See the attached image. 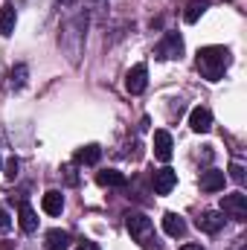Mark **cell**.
I'll return each instance as SVG.
<instances>
[{"instance_id": "6da1fadb", "label": "cell", "mask_w": 247, "mask_h": 250, "mask_svg": "<svg viewBox=\"0 0 247 250\" xmlns=\"http://www.w3.org/2000/svg\"><path fill=\"white\" fill-rule=\"evenodd\" d=\"M233 62V56H230V50L227 47H201L198 50V73L206 79V82H218L224 73H227V67Z\"/></svg>"}, {"instance_id": "7a4b0ae2", "label": "cell", "mask_w": 247, "mask_h": 250, "mask_svg": "<svg viewBox=\"0 0 247 250\" xmlns=\"http://www.w3.org/2000/svg\"><path fill=\"white\" fill-rule=\"evenodd\" d=\"M125 227H128L131 239L140 242L145 250H160L157 239H154V224H151L148 215H143V212H128V215H125Z\"/></svg>"}, {"instance_id": "3957f363", "label": "cell", "mask_w": 247, "mask_h": 250, "mask_svg": "<svg viewBox=\"0 0 247 250\" xmlns=\"http://www.w3.org/2000/svg\"><path fill=\"white\" fill-rule=\"evenodd\" d=\"M154 56H157L160 62L181 59V56H184V38H181V32H166V35H163V41L157 44Z\"/></svg>"}, {"instance_id": "277c9868", "label": "cell", "mask_w": 247, "mask_h": 250, "mask_svg": "<svg viewBox=\"0 0 247 250\" xmlns=\"http://www.w3.org/2000/svg\"><path fill=\"white\" fill-rule=\"evenodd\" d=\"M221 212L233 221H247V195L245 192H233L221 198Z\"/></svg>"}, {"instance_id": "5b68a950", "label": "cell", "mask_w": 247, "mask_h": 250, "mask_svg": "<svg viewBox=\"0 0 247 250\" xmlns=\"http://www.w3.org/2000/svg\"><path fill=\"white\" fill-rule=\"evenodd\" d=\"M145 87H148V70H145V64H134L125 76V90L131 96H140Z\"/></svg>"}, {"instance_id": "8992f818", "label": "cell", "mask_w": 247, "mask_h": 250, "mask_svg": "<svg viewBox=\"0 0 247 250\" xmlns=\"http://www.w3.org/2000/svg\"><path fill=\"white\" fill-rule=\"evenodd\" d=\"M175 184H178V172L175 169H160V172H154V192L157 195H169L172 189H175Z\"/></svg>"}, {"instance_id": "52a82bcc", "label": "cell", "mask_w": 247, "mask_h": 250, "mask_svg": "<svg viewBox=\"0 0 247 250\" xmlns=\"http://www.w3.org/2000/svg\"><path fill=\"white\" fill-rule=\"evenodd\" d=\"M172 134L169 131H154V157L157 160H172Z\"/></svg>"}, {"instance_id": "ba28073f", "label": "cell", "mask_w": 247, "mask_h": 250, "mask_svg": "<svg viewBox=\"0 0 247 250\" xmlns=\"http://www.w3.org/2000/svg\"><path fill=\"white\" fill-rule=\"evenodd\" d=\"M189 128H192L195 134H206V131L212 128V114H209L206 108H192V114H189Z\"/></svg>"}, {"instance_id": "9c48e42d", "label": "cell", "mask_w": 247, "mask_h": 250, "mask_svg": "<svg viewBox=\"0 0 247 250\" xmlns=\"http://www.w3.org/2000/svg\"><path fill=\"white\" fill-rule=\"evenodd\" d=\"M224 181H227V175L221 169H206L198 184H201L204 192H218V189H224Z\"/></svg>"}, {"instance_id": "30bf717a", "label": "cell", "mask_w": 247, "mask_h": 250, "mask_svg": "<svg viewBox=\"0 0 247 250\" xmlns=\"http://www.w3.org/2000/svg\"><path fill=\"white\" fill-rule=\"evenodd\" d=\"M163 230H166V236H172V239H181V236L186 233L184 215H178V212H166V215H163Z\"/></svg>"}, {"instance_id": "8fae6325", "label": "cell", "mask_w": 247, "mask_h": 250, "mask_svg": "<svg viewBox=\"0 0 247 250\" xmlns=\"http://www.w3.org/2000/svg\"><path fill=\"white\" fill-rule=\"evenodd\" d=\"M221 227H224V212L209 209V212H204L198 218V230H204V233H218Z\"/></svg>"}, {"instance_id": "7c38bea8", "label": "cell", "mask_w": 247, "mask_h": 250, "mask_svg": "<svg viewBox=\"0 0 247 250\" xmlns=\"http://www.w3.org/2000/svg\"><path fill=\"white\" fill-rule=\"evenodd\" d=\"M70 242H73V236H70L67 230H50V233L44 236V248L47 250H67Z\"/></svg>"}, {"instance_id": "4fadbf2b", "label": "cell", "mask_w": 247, "mask_h": 250, "mask_svg": "<svg viewBox=\"0 0 247 250\" xmlns=\"http://www.w3.org/2000/svg\"><path fill=\"white\" fill-rule=\"evenodd\" d=\"M41 207H44V212H47V215H62V209H64V195L59 192V189H50V192L41 198Z\"/></svg>"}, {"instance_id": "5bb4252c", "label": "cell", "mask_w": 247, "mask_h": 250, "mask_svg": "<svg viewBox=\"0 0 247 250\" xmlns=\"http://www.w3.org/2000/svg\"><path fill=\"white\" fill-rule=\"evenodd\" d=\"M18 221H21V230L23 233H35L38 230V215H35V209L23 201L21 204V209H18Z\"/></svg>"}, {"instance_id": "9a60e30c", "label": "cell", "mask_w": 247, "mask_h": 250, "mask_svg": "<svg viewBox=\"0 0 247 250\" xmlns=\"http://www.w3.org/2000/svg\"><path fill=\"white\" fill-rule=\"evenodd\" d=\"M15 21H18V12H15V6L12 3H3L0 6V35H12L15 32Z\"/></svg>"}, {"instance_id": "2e32d148", "label": "cell", "mask_w": 247, "mask_h": 250, "mask_svg": "<svg viewBox=\"0 0 247 250\" xmlns=\"http://www.w3.org/2000/svg\"><path fill=\"white\" fill-rule=\"evenodd\" d=\"M99 157H102V148H99V146H93V143L76 151V163H79V166H96V163H99Z\"/></svg>"}, {"instance_id": "e0dca14e", "label": "cell", "mask_w": 247, "mask_h": 250, "mask_svg": "<svg viewBox=\"0 0 247 250\" xmlns=\"http://www.w3.org/2000/svg\"><path fill=\"white\" fill-rule=\"evenodd\" d=\"M96 184L99 187H125L128 178H125L123 172H117V169H105V172L96 175Z\"/></svg>"}, {"instance_id": "ac0fdd59", "label": "cell", "mask_w": 247, "mask_h": 250, "mask_svg": "<svg viewBox=\"0 0 247 250\" xmlns=\"http://www.w3.org/2000/svg\"><path fill=\"white\" fill-rule=\"evenodd\" d=\"M206 6H209L206 0H195V3H189V6H186V12H184V21H186V23H195V21L206 12Z\"/></svg>"}, {"instance_id": "d6986e66", "label": "cell", "mask_w": 247, "mask_h": 250, "mask_svg": "<svg viewBox=\"0 0 247 250\" xmlns=\"http://www.w3.org/2000/svg\"><path fill=\"white\" fill-rule=\"evenodd\" d=\"M26 76H29L26 64H18V67H12V73H9V79H12V87H15V90H21V87L26 84Z\"/></svg>"}, {"instance_id": "ffe728a7", "label": "cell", "mask_w": 247, "mask_h": 250, "mask_svg": "<svg viewBox=\"0 0 247 250\" xmlns=\"http://www.w3.org/2000/svg\"><path fill=\"white\" fill-rule=\"evenodd\" d=\"M18 172H21V160H18V157H9V160H6V172H3L6 181H15Z\"/></svg>"}, {"instance_id": "44dd1931", "label": "cell", "mask_w": 247, "mask_h": 250, "mask_svg": "<svg viewBox=\"0 0 247 250\" xmlns=\"http://www.w3.org/2000/svg\"><path fill=\"white\" fill-rule=\"evenodd\" d=\"M230 178H233L236 184H242V181H245V169H242L239 163H233V166H230Z\"/></svg>"}, {"instance_id": "7402d4cb", "label": "cell", "mask_w": 247, "mask_h": 250, "mask_svg": "<svg viewBox=\"0 0 247 250\" xmlns=\"http://www.w3.org/2000/svg\"><path fill=\"white\" fill-rule=\"evenodd\" d=\"M9 227H12V218H9V212L0 207V233H9Z\"/></svg>"}, {"instance_id": "603a6c76", "label": "cell", "mask_w": 247, "mask_h": 250, "mask_svg": "<svg viewBox=\"0 0 247 250\" xmlns=\"http://www.w3.org/2000/svg\"><path fill=\"white\" fill-rule=\"evenodd\" d=\"M62 172H64V178H67V184H79V178H76V169H73V166H64Z\"/></svg>"}, {"instance_id": "cb8c5ba5", "label": "cell", "mask_w": 247, "mask_h": 250, "mask_svg": "<svg viewBox=\"0 0 247 250\" xmlns=\"http://www.w3.org/2000/svg\"><path fill=\"white\" fill-rule=\"evenodd\" d=\"M79 250H102V248H99L96 242H90V239H82V242H79Z\"/></svg>"}, {"instance_id": "d4e9b609", "label": "cell", "mask_w": 247, "mask_h": 250, "mask_svg": "<svg viewBox=\"0 0 247 250\" xmlns=\"http://www.w3.org/2000/svg\"><path fill=\"white\" fill-rule=\"evenodd\" d=\"M181 250H204V248H201V245H184Z\"/></svg>"}, {"instance_id": "484cf974", "label": "cell", "mask_w": 247, "mask_h": 250, "mask_svg": "<svg viewBox=\"0 0 247 250\" xmlns=\"http://www.w3.org/2000/svg\"><path fill=\"white\" fill-rule=\"evenodd\" d=\"M62 3H67V6H70V3H76V0H62Z\"/></svg>"}]
</instances>
